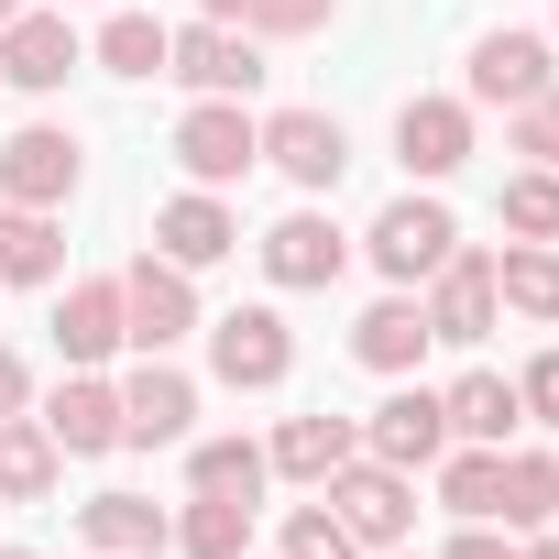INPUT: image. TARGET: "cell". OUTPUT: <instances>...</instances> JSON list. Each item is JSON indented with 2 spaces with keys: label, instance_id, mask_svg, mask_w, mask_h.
<instances>
[{
  "label": "cell",
  "instance_id": "cell-1",
  "mask_svg": "<svg viewBox=\"0 0 559 559\" xmlns=\"http://www.w3.org/2000/svg\"><path fill=\"white\" fill-rule=\"evenodd\" d=\"M330 515H341L362 548H406V537H417V483H406L395 461L352 450V461L330 472Z\"/></svg>",
  "mask_w": 559,
  "mask_h": 559
},
{
  "label": "cell",
  "instance_id": "cell-2",
  "mask_svg": "<svg viewBox=\"0 0 559 559\" xmlns=\"http://www.w3.org/2000/svg\"><path fill=\"white\" fill-rule=\"evenodd\" d=\"M187 330H198V286H187V263L143 252V263L121 274V341H132V352H176Z\"/></svg>",
  "mask_w": 559,
  "mask_h": 559
},
{
  "label": "cell",
  "instance_id": "cell-3",
  "mask_svg": "<svg viewBox=\"0 0 559 559\" xmlns=\"http://www.w3.org/2000/svg\"><path fill=\"white\" fill-rule=\"evenodd\" d=\"M209 373H219L230 395L286 384V373H297V341H286V319H274V308H230V319L209 330Z\"/></svg>",
  "mask_w": 559,
  "mask_h": 559
},
{
  "label": "cell",
  "instance_id": "cell-4",
  "mask_svg": "<svg viewBox=\"0 0 559 559\" xmlns=\"http://www.w3.org/2000/svg\"><path fill=\"white\" fill-rule=\"evenodd\" d=\"M176 165H187L198 187H230V176L263 165V121H241V99H198V110L176 121Z\"/></svg>",
  "mask_w": 559,
  "mask_h": 559
},
{
  "label": "cell",
  "instance_id": "cell-5",
  "mask_svg": "<svg viewBox=\"0 0 559 559\" xmlns=\"http://www.w3.org/2000/svg\"><path fill=\"white\" fill-rule=\"evenodd\" d=\"M165 78H187L198 99H241V88L263 78V56H252V34H230V23H187V34H165Z\"/></svg>",
  "mask_w": 559,
  "mask_h": 559
},
{
  "label": "cell",
  "instance_id": "cell-6",
  "mask_svg": "<svg viewBox=\"0 0 559 559\" xmlns=\"http://www.w3.org/2000/svg\"><path fill=\"white\" fill-rule=\"evenodd\" d=\"M187 417H198V384H187L165 352H143V373L121 384V450H176Z\"/></svg>",
  "mask_w": 559,
  "mask_h": 559
},
{
  "label": "cell",
  "instance_id": "cell-7",
  "mask_svg": "<svg viewBox=\"0 0 559 559\" xmlns=\"http://www.w3.org/2000/svg\"><path fill=\"white\" fill-rule=\"evenodd\" d=\"M67 187H78V143L56 121L0 143V209H67Z\"/></svg>",
  "mask_w": 559,
  "mask_h": 559
},
{
  "label": "cell",
  "instance_id": "cell-8",
  "mask_svg": "<svg viewBox=\"0 0 559 559\" xmlns=\"http://www.w3.org/2000/svg\"><path fill=\"white\" fill-rule=\"evenodd\" d=\"M461 252V230H450V209L439 198H395L384 219H373V263L395 274V286H417V274H439Z\"/></svg>",
  "mask_w": 559,
  "mask_h": 559
},
{
  "label": "cell",
  "instance_id": "cell-9",
  "mask_svg": "<svg viewBox=\"0 0 559 559\" xmlns=\"http://www.w3.org/2000/svg\"><path fill=\"white\" fill-rule=\"evenodd\" d=\"M362 450H373V461H395V472H428V461L450 450V417H439V395H428V384H395V395L362 417Z\"/></svg>",
  "mask_w": 559,
  "mask_h": 559
},
{
  "label": "cell",
  "instance_id": "cell-10",
  "mask_svg": "<svg viewBox=\"0 0 559 559\" xmlns=\"http://www.w3.org/2000/svg\"><path fill=\"white\" fill-rule=\"evenodd\" d=\"M67 67H88V45H78L67 12H12V23H0V78H12V88H67Z\"/></svg>",
  "mask_w": 559,
  "mask_h": 559
},
{
  "label": "cell",
  "instance_id": "cell-11",
  "mask_svg": "<svg viewBox=\"0 0 559 559\" xmlns=\"http://www.w3.org/2000/svg\"><path fill=\"white\" fill-rule=\"evenodd\" d=\"M263 165H286L297 187H341L352 132H341L330 110H274V121H263Z\"/></svg>",
  "mask_w": 559,
  "mask_h": 559
},
{
  "label": "cell",
  "instance_id": "cell-12",
  "mask_svg": "<svg viewBox=\"0 0 559 559\" xmlns=\"http://www.w3.org/2000/svg\"><path fill=\"white\" fill-rule=\"evenodd\" d=\"M341 263H352V241H341L319 209H286V219L263 230V274H274V286H330Z\"/></svg>",
  "mask_w": 559,
  "mask_h": 559
},
{
  "label": "cell",
  "instance_id": "cell-13",
  "mask_svg": "<svg viewBox=\"0 0 559 559\" xmlns=\"http://www.w3.org/2000/svg\"><path fill=\"white\" fill-rule=\"evenodd\" d=\"M395 154H406V176H461L472 165V110L461 99H406L395 110Z\"/></svg>",
  "mask_w": 559,
  "mask_h": 559
},
{
  "label": "cell",
  "instance_id": "cell-14",
  "mask_svg": "<svg viewBox=\"0 0 559 559\" xmlns=\"http://www.w3.org/2000/svg\"><path fill=\"white\" fill-rule=\"evenodd\" d=\"M154 252L198 274V263H219V252H241V219H230V209H219L209 187H187V198H165V209H154Z\"/></svg>",
  "mask_w": 559,
  "mask_h": 559
},
{
  "label": "cell",
  "instance_id": "cell-15",
  "mask_svg": "<svg viewBox=\"0 0 559 559\" xmlns=\"http://www.w3.org/2000/svg\"><path fill=\"white\" fill-rule=\"evenodd\" d=\"M493 319H504L493 263H483V252H450V263H439V297H428V341H483Z\"/></svg>",
  "mask_w": 559,
  "mask_h": 559
},
{
  "label": "cell",
  "instance_id": "cell-16",
  "mask_svg": "<svg viewBox=\"0 0 559 559\" xmlns=\"http://www.w3.org/2000/svg\"><path fill=\"white\" fill-rule=\"evenodd\" d=\"M352 450H362V417H330V406H319V417H286V428H274V450H263V461L286 472V483H330Z\"/></svg>",
  "mask_w": 559,
  "mask_h": 559
},
{
  "label": "cell",
  "instance_id": "cell-17",
  "mask_svg": "<svg viewBox=\"0 0 559 559\" xmlns=\"http://www.w3.org/2000/svg\"><path fill=\"white\" fill-rule=\"evenodd\" d=\"M45 428H56V450H67V461H88V450H121V384H88V373H67V384H56V406H45Z\"/></svg>",
  "mask_w": 559,
  "mask_h": 559
},
{
  "label": "cell",
  "instance_id": "cell-18",
  "mask_svg": "<svg viewBox=\"0 0 559 559\" xmlns=\"http://www.w3.org/2000/svg\"><path fill=\"white\" fill-rule=\"evenodd\" d=\"M78 526H88V548H99V559H154V548H176L165 504H143V493H88V504H78Z\"/></svg>",
  "mask_w": 559,
  "mask_h": 559
},
{
  "label": "cell",
  "instance_id": "cell-19",
  "mask_svg": "<svg viewBox=\"0 0 559 559\" xmlns=\"http://www.w3.org/2000/svg\"><path fill=\"white\" fill-rule=\"evenodd\" d=\"M537 88H548V45H537V34H483V45H472V99L515 110V99H537Z\"/></svg>",
  "mask_w": 559,
  "mask_h": 559
},
{
  "label": "cell",
  "instance_id": "cell-20",
  "mask_svg": "<svg viewBox=\"0 0 559 559\" xmlns=\"http://www.w3.org/2000/svg\"><path fill=\"white\" fill-rule=\"evenodd\" d=\"M56 274H67L56 209H0V286H56Z\"/></svg>",
  "mask_w": 559,
  "mask_h": 559
},
{
  "label": "cell",
  "instance_id": "cell-21",
  "mask_svg": "<svg viewBox=\"0 0 559 559\" xmlns=\"http://www.w3.org/2000/svg\"><path fill=\"white\" fill-rule=\"evenodd\" d=\"M56 428L45 417H0V504H45L56 493Z\"/></svg>",
  "mask_w": 559,
  "mask_h": 559
},
{
  "label": "cell",
  "instance_id": "cell-22",
  "mask_svg": "<svg viewBox=\"0 0 559 559\" xmlns=\"http://www.w3.org/2000/svg\"><path fill=\"white\" fill-rule=\"evenodd\" d=\"M417 352H428V308H417V297H384V308H362V330H352V362H373V373H417Z\"/></svg>",
  "mask_w": 559,
  "mask_h": 559
},
{
  "label": "cell",
  "instance_id": "cell-23",
  "mask_svg": "<svg viewBox=\"0 0 559 559\" xmlns=\"http://www.w3.org/2000/svg\"><path fill=\"white\" fill-rule=\"evenodd\" d=\"M439 417H450V439H472V450H504V428H515L526 406H515V384H504V373H461V384L439 395Z\"/></svg>",
  "mask_w": 559,
  "mask_h": 559
},
{
  "label": "cell",
  "instance_id": "cell-24",
  "mask_svg": "<svg viewBox=\"0 0 559 559\" xmlns=\"http://www.w3.org/2000/svg\"><path fill=\"white\" fill-rule=\"evenodd\" d=\"M56 352H67V362L121 352V286H67V308H56Z\"/></svg>",
  "mask_w": 559,
  "mask_h": 559
},
{
  "label": "cell",
  "instance_id": "cell-25",
  "mask_svg": "<svg viewBox=\"0 0 559 559\" xmlns=\"http://www.w3.org/2000/svg\"><path fill=\"white\" fill-rule=\"evenodd\" d=\"M176 548H187V559H241V548H252V504H241V493H198V504L176 515Z\"/></svg>",
  "mask_w": 559,
  "mask_h": 559
},
{
  "label": "cell",
  "instance_id": "cell-26",
  "mask_svg": "<svg viewBox=\"0 0 559 559\" xmlns=\"http://www.w3.org/2000/svg\"><path fill=\"white\" fill-rule=\"evenodd\" d=\"M493 297H504L515 319H559V252H548V241H515V252L493 263Z\"/></svg>",
  "mask_w": 559,
  "mask_h": 559
},
{
  "label": "cell",
  "instance_id": "cell-27",
  "mask_svg": "<svg viewBox=\"0 0 559 559\" xmlns=\"http://www.w3.org/2000/svg\"><path fill=\"white\" fill-rule=\"evenodd\" d=\"M439 504H450L461 526H493V504H504V450H461V461H439Z\"/></svg>",
  "mask_w": 559,
  "mask_h": 559
},
{
  "label": "cell",
  "instance_id": "cell-28",
  "mask_svg": "<svg viewBox=\"0 0 559 559\" xmlns=\"http://www.w3.org/2000/svg\"><path fill=\"white\" fill-rule=\"evenodd\" d=\"M99 67L110 78H165V23L154 12H110L99 23Z\"/></svg>",
  "mask_w": 559,
  "mask_h": 559
},
{
  "label": "cell",
  "instance_id": "cell-29",
  "mask_svg": "<svg viewBox=\"0 0 559 559\" xmlns=\"http://www.w3.org/2000/svg\"><path fill=\"white\" fill-rule=\"evenodd\" d=\"M263 472H274V461H263L252 439H198V461H187V483H198V493H241V504L263 493Z\"/></svg>",
  "mask_w": 559,
  "mask_h": 559
},
{
  "label": "cell",
  "instance_id": "cell-30",
  "mask_svg": "<svg viewBox=\"0 0 559 559\" xmlns=\"http://www.w3.org/2000/svg\"><path fill=\"white\" fill-rule=\"evenodd\" d=\"M504 526H537V515H559V461L548 450H504V504H493Z\"/></svg>",
  "mask_w": 559,
  "mask_h": 559
},
{
  "label": "cell",
  "instance_id": "cell-31",
  "mask_svg": "<svg viewBox=\"0 0 559 559\" xmlns=\"http://www.w3.org/2000/svg\"><path fill=\"white\" fill-rule=\"evenodd\" d=\"M504 230H526V241H559V176L537 165V176H504Z\"/></svg>",
  "mask_w": 559,
  "mask_h": 559
},
{
  "label": "cell",
  "instance_id": "cell-32",
  "mask_svg": "<svg viewBox=\"0 0 559 559\" xmlns=\"http://www.w3.org/2000/svg\"><path fill=\"white\" fill-rule=\"evenodd\" d=\"M286 559H362V537H352L330 504H297V515H286Z\"/></svg>",
  "mask_w": 559,
  "mask_h": 559
},
{
  "label": "cell",
  "instance_id": "cell-33",
  "mask_svg": "<svg viewBox=\"0 0 559 559\" xmlns=\"http://www.w3.org/2000/svg\"><path fill=\"white\" fill-rule=\"evenodd\" d=\"M515 154H537V165L559 176V88H537V99H515Z\"/></svg>",
  "mask_w": 559,
  "mask_h": 559
},
{
  "label": "cell",
  "instance_id": "cell-34",
  "mask_svg": "<svg viewBox=\"0 0 559 559\" xmlns=\"http://www.w3.org/2000/svg\"><path fill=\"white\" fill-rule=\"evenodd\" d=\"M330 12H341V0H252L241 23H252V34H274V45H286V34H319Z\"/></svg>",
  "mask_w": 559,
  "mask_h": 559
},
{
  "label": "cell",
  "instance_id": "cell-35",
  "mask_svg": "<svg viewBox=\"0 0 559 559\" xmlns=\"http://www.w3.org/2000/svg\"><path fill=\"white\" fill-rule=\"evenodd\" d=\"M515 406L559 428V352H537V362H526V384H515Z\"/></svg>",
  "mask_w": 559,
  "mask_h": 559
},
{
  "label": "cell",
  "instance_id": "cell-36",
  "mask_svg": "<svg viewBox=\"0 0 559 559\" xmlns=\"http://www.w3.org/2000/svg\"><path fill=\"white\" fill-rule=\"evenodd\" d=\"M450 559H515V548H504L493 526H461V537H450Z\"/></svg>",
  "mask_w": 559,
  "mask_h": 559
},
{
  "label": "cell",
  "instance_id": "cell-37",
  "mask_svg": "<svg viewBox=\"0 0 559 559\" xmlns=\"http://www.w3.org/2000/svg\"><path fill=\"white\" fill-rule=\"evenodd\" d=\"M23 395H34V373H23L12 352H0V417H23Z\"/></svg>",
  "mask_w": 559,
  "mask_h": 559
},
{
  "label": "cell",
  "instance_id": "cell-38",
  "mask_svg": "<svg viewBox=\"0 0 559 559\" xmlns=\"http://www.w3.org/2000/svg\"><path fill=\"white\" fill-rule=\"evenodd\" d=\"M252 12V0H198V23H241Z\"/></svg>",
  "mask_w": 559,
  "mask_h": 559
},
{
  "label": "cell",
  "instance_id": "cell-39",
  "mask_svg": "<svg viewBox=\"0 0 559 559\" xmlns=\"http://www.w3.org/2000/svg\"><path fill=\"white\" fill-rule=\"evenodd\" d=\"M515 559H559V537H526V548H515Z\"/></svg>",
  "mask_w": 559,
  "mask_h": 559
},
{
  "label": "cell",
  "instance_id": "cell-40",
  "mask_svg": "<svg viewBox=\"0 0 559 559\" xmlns=\"http://www.w3.org/2000/svg\"><path fill=\"white\" fill-rule=\"evenodd\" d=\"M12 12H23V0H0V23H12Z\"/></svg>",
  "mask_w": 559,
  "mask_h": 559
},
{
  "label": "cell",
  "instance_id": "cell-41",
  "mask_svg": "<svg viewBox=\"0 0 559 559\" xmlns=\"http://www.w3.org/2000/svg\"><path fill=\"white\" fill-rule=\"evenodd\" d=\"M0 559H23V548H0Z\"/></svg>",
  "mask_w": 559,
  "mask_h": 559
},
{
  "label": "cell",
  "instance_id": "cell-42",
  "mask_svg": "<svg viewBox=\"0 0 559 559\" xmlns=\"http://www.w3.org/2000/svg\"><path fill=\"white\" fill-rule=\"evenodd\" d=\"M384 559H406V548H384Z\"/></svg>",
  "mask_w": 559,
  "mask_h": 559
},
{
  "label": "cell",
  "instance_id": "cell-43",
  "mask_svg": "<svg viewBox=\"0 0 559 559\" xmlns=\"http://www.w3.org/2000/svg\"><path fill=\"white\" fill-rule=\"evenodd\" d=\"M241 559H252V548H241Z\"/></svg>",
  "mask_w": 559,
  "mask_h": 559
}]
</instances>
